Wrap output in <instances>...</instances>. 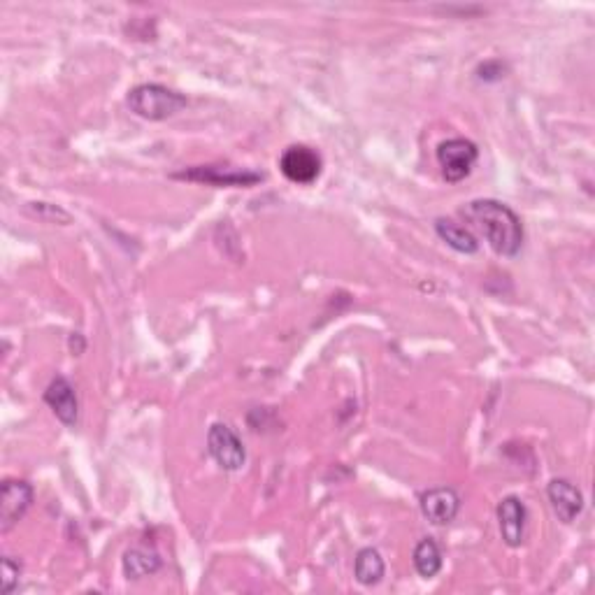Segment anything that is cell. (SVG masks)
<instances>
[{
    "mask_svg": "<svg viewBox=\"0 0 595 595\" xmlns=\"http://www.w3.org/2000/svg\"><path fill=\"white\" fill-rule=\"evenodd\" d=\"M45 403L52 407L56 419H59L63 426H77V419H80V400H77L75 386L70 384L66 377L59 375L52 379V384H49L45 391Z\"/></svg>",
    "mask_w": 595,
    "mask_h": 595,
    "instance_id": "obj_9",
    "label": "cell"
},
{
    "mask_svg": "<svg viewBox=\"0 0 595 595\" xmlns=\"http://www.w3.org/2000/svg\"><path fill=\"white\" fill-rule=\"evenodd\" d=\"M321 168H324V161H321L319 152H314V149L307 145H293L286 149L282 159H279V170H282V175L293 184L317 182Z\"/></svg>",
    "mask_w": 595,
    "mask_h": 595,
    "instance_id": "obj_7",
    "label": "cell"
},
{
    "mask_svg": "<svg viewBox=\"0 0 595 595\" xmlns=\"http://www.w3.org/2000/svg\"><path fill=\"white\" fill-rule=\"evenodd\" d=\"M21 577V563L14 561L12 556L3 558V595H10L17 589Z\"/></svg>",
    "mask_w": 595,
    "mask_h": 595,
    "instance_id": "obj_17",
    "label": "cell"
},
{
    "mask_svg": "<svg viewBox=\"0 0 595 595\" xmlns=\"http://www.w3.org/2000/svg\"><path fill=\"white\" fill-rule=\"evenodd\" d=\"M477 77L484 82H496V80H503L505 77V66L500 61H486L479 66L477 70Z\"/></svg>",
    "mask_w": 595,
    "mask_h": 595,
    "instance_id": "obj_18",
    "label": "cell"
},
{
    "mask_svg": "<svg viewBox=\"0 0 595 595\" xmlns=\"http://www.w3.org/2000/svg\"><path fill=\"white\" fill-rule=\"evenodd\" d=\"M435 233L440 235V240L447 242V245L458 254L472 256L479 252V240L475 238V233H472L468 226L456 224V221L451 219H437Z\"/></svg>",
    "mask_w": 595,
    "mask_h": 595,
    "instance_id": "obj_13",
    "label": "cell"
},
{
    "mask_svg": "<svg viewBox=\"0 0 595 595\" xmlns=\"http://www.w3.org/2000/svg\"><path fill=\"white\" fill-rule=\"evenodd\" d=\"M468 224L477 228L498 256H516L523 247V224L510 205L500 200H472L461 210Z\"/></svg>",
    "mask_w": 595,
    "mask_h": 595,
    "instance_id": "obj_1",
    "label": "cell"
},
{
    "mask_svg": "<svg viewBox=\"0 0 595 595\" xmlns=\"http://www.w3.org/2000/svg\"><path fill=\"white\" fill-rule=\"evenodd\" d=\"M384 572H386L384 558L377 549L368 547V549L358 551L356 561H354V575H356L358 584L377 586L384 579Z\"/></svg>",
    "mask_w": 595,
    "mask_h": 595,
    "instance_id": "obj_14",
    "label": "cell"
},
{
    "mask_svg": "<svg viewBox=\"0 0 595 595\" xmlns=\"http://www.w3.org/2000/svg\"><path fill=\"white\" fill-rule=\"evenodd\" d=\"M35 491L24 479H5L0 491V533H10L33 507Z\"/></svg>",
    "mask_w": 595,
    "mask_h": 595,
    "instance_id": "obj_5",
    "label": "cell"
},
{
    "mask_svg": "<svg viewBox=\"0 0 595 595\" xmlns=\"http://www.w3.org/2000/svg\"><path fill=\"white\" fill-rule=\"evenodd\" d=\"M124 575L126 579H133V582H138V579H145V577H152L154 572L161 570V556L156 549H149V547H133L128 549L124 554Z\"/></svg>",
    "mask_w": 595,
    "mask_h": 595,
    "instance_id": "obj_12",
    "label": "cell"
},
{
    "mask_svg": "<svg viewBox=\"0 0 595 595\" xmlns=\"http://www.w3.org/2000/svg\"><path fill=\"white\" fill-rule=\"evenodd\" d=\"M28 212L35 214V217L42 219V221H49V224H61L66 226L70 224V214L63 212L61 207L56 205H49V203H31V207H28Z\"/></svg>",
    "mask_w": 595,
    "mask_h": 595,
    "instance_id": "obj_16",
    "label": "cell"
},
{
    "mask_svg": "<svg viewBox=\"0 0 595 595\" xmlns=\"http://www.w3.org/2000/svg\"><path fill=\"white\" fill-rule=\"evenodd\" d=\"M526 523H528V510L521 498L507 496L500 500L498 526L507 547H514V549L521 547L523 540H526Z\"/></svg>",
    "mask_w": 595,
    "mask_h": 595,
    "instance_id": "obj_10",
    "label": "cell"
},
{
    "mask_svg": "<svg viewBox=\"0 0 595 595\" xmlns=\"http://www.w3.org/2000/svg\"><path fill=\"white\" fill-rule=\"evenodd\" d=\"M479 159V149L472 140L451 138L440 142L437 147V163H440L442 175L449 184L463 182L470 175Z\"/></svg>",
    "mask_w": 595,
    "mask_h": 595,
    "instance_id": "obj_3",
    "label": "cell"
},
{
    "mask_svg": "<svg viewBox=\"0 0 595 595\" xmlns=\"http://www.w3.org/2000/svg\"><path fill=\"white\" fill-rule=\"evenodd\" d=\"M419 505L430 523H435V526H449L458 512H461V496L454 489H449V486H437V489L421 493Z\"/></svg>",
    "mask_w": 595,
    "mask_h": 595,
    "instance_id": "obj_8",
    "label": "cell"
},
{
    "mask_svg": "<svg viewBox=\"0 0 595 595\" xmlns=\"http://www.w3.org/2000/svg\"><path fill=\"white\" fill-rule=\"evenodd\" d=\"M126 103L133 114L147 121H166L189 105L184 93L163 84H138L128 91Z\"/></svg>",
    "mask_w": 595,
    "mask_h": 595,
    "instance_id": "obj_2",
    "label": "cell"
},
{
    "mask_svg": "<svg viewBox=\"0 0 595 595\" xmlns=\"http://www.w3.org/2000/svg\"><path fill=\"white\" fill-rule=\"evenodd\" d=\"M175 179H186V182H200L212 186H254L263 179L261 172L231 168V166H193L189 170L175 172Z\"/></svg>",
    "mask_w": 595,
    "mask_h": 595,
    "instance_id": "obj_6",
    "label": "cell"
},
{
    "mask_svg": "<svg viewBox=\"0 0 595 595\" xmlns=\"http://www.w3.org/2000/svg\"><path fill=\"white\" fill-rule=\"evenodd\" d=\"M547 496L551 510L558 516V521L572 523L584 512V496L575 484L568 479H551L547 486Z\"/></svg>",
    "mask_w": 595,
    "mask_h": 595,
    "instance_id": "obj_11",
    "label": "cell"
},
{
    "mask_svg": "<svg viewBox=\"0 0 595 595\" xmlns=\"http://www.w3.org/2000/svg\"><path fill=\"white\" fill-rule=\"evenodd\" d=\"M207 449L219 468L228 472H238L247 463L245 444L228 424H214L207 430Z\"/></svg>",
    "mask_w": 595,
    "mask_h": 595,
    "instance_id": "obj_4",
    "label": "cell"
},
{
    "mask_svg": "<svg viewBox=\"0 0 595 595\" xmlns=\"http://www.w3.org/2000/svg\"><path fill=\"white\" fill-rule=\"evenodd\" d=\"M414 568H417L419 577L433 579L440 575L442 570V551L437 547L433 537H424L414 549Z\"/></svg>",
    "mask_w": 595,
    "mask_h": 595,
    "instance_id": "obj_15",
    "label": "cell"
}]
</instances>
